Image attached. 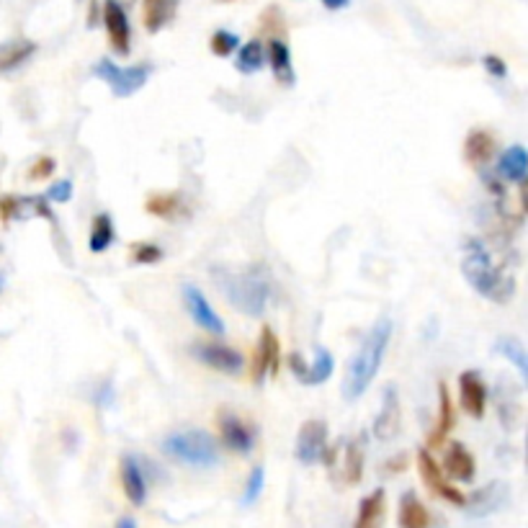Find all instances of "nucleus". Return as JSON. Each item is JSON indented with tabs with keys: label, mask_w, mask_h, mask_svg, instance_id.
<instances>
[{
	"label": "nucleus",
	"mask_w": 528,
	"mask_h": 528,
	"mask_svg": "<svg viewBox=\"0 0 528 528\" xmlns=\"http://www.w3.org/2000/svg\"><path fill=\"white\" fill-rule=\"evenodd\" d=\"M343 477L348 485H359L364 477V446L361 438H353L343 453Z\"/></svg>",
	"instance_id": "nucleus-30"
},
{
	"label": "nucleus",
	"mask_w": 528,
	"mask_h": 528,
	"mask_svg": "<svg viewBox=\"0 0 528 528\" xmlns=\"http://www.w3.org/2000/svg\"><path fill=\"white\" fill-rule=\"evenodd\" d=\"M402 425V407H399V397H397L395 387H387L384 392V402H382V413L374 421V436L379 441H392L399 433Z\"/></svg>",
	"instance_id": "nucleus-15"
},
{
	"label": "nucleus",
	"mask_w": 528,
	"mask_h": 528,
	"mask_svg": "<svg viewBox=\"0 0 528 528\" xmlns=\"http://www.w3.org/2000/svg\"><path fill=\"white\" fill-rule=\"evenodd\" d=\"M281 371V343L276 338V333L264 325L261 327V338L256 345V353H253V366H250V376L256 384H264L265 374L276 376Z\"/></svg>",
	"instance_id": "nucleus-7"
},
{
	"label": "nucleus",
	"mask_w": 528,
	"mask_h": 528,
	"mask_svg": "<svg viewBox=\"0 0 528 528\" xmlns=\"http://www.w3.org/2000/svg\"><path fill=\"white\" fill-rule=\"evenodd\" d=\"M116 528H137V524H134L132 518H130V516H127V518H122V521H119V524H116Z\"/></svg>",
	"instance_id": "nucleus-40"
},
{
	"label": "nucleus",
	"mask_w": 528,
	"mask_h": 528,
	"mask_svg": "<svg viewBox=\"0 0 528 528\" xmlns=\"http://www.w3.org/2000/svg\"><path fill=\"white\" fill-rule=\"evenodd\" d=\"M111 242H114V222L106 211H101L93 217L88 248H91V253H106L111 248Z\"/></svg>",
	"instance_id": "nucleus-29"
},
{
	"label": "nucleus",
	"mask_w": 528,
	"mask_h": 528,
	"mask_svg": "<svg viewBox=\"0 0 528 528\" xmlns=\"http://www.w3.org/2000/svg\"><path fill=\"white\" fill-rule=\"evenodd\" d=\"M162 451L188 467H214L219 461L217 441L207 430H176L162 438Z\"/></svg>",
	"instance_id": "nucleus-4"
},
{
	"label": "nucleus",
	"mask_w": 528,
	"mask_h": 528,
	"mask_svg": "<svg viewBox=\"0 0 528 528\" xmlns=\"http://www.w3.org/2000/svg\"><path fill=\"white\" fill-rule=\"evenodd\" d=\"M153 67L150 65H132V67H119L116 62H111L108 57H104L101 62H96L93 75L99 80H104L106 85L111 88V93L116 99H130L137 91L145 88V83L150 78Z\"/></svg>",
	"instance_id": "nucleus-5"
},
{
	"label": "nucleus",
	"mask_w": 528,
	"mask_h": 528,
	"mask_svg": "<svg viewBox=\"0 0 528 528\" xmlns=\"http://www.w3.org/2000/svg\"><path fill=\"white\" fill-rule=\"evenodd\" d=\"M482 65H485V70H487L493 78H505V73H508L505 62H502L498 54H487V57H482Z\"/></svg>",
	"instance_id": "nucleus-38"
},
{
	"label": "nucleus",
	"mask_w": 528,
	"mask_h": 528,
	"mask_svg": "<svg viewBox=\"0 0 528 528\" xmlns=\"http://www.w3.org/2000/svg\"><path fill=\"white\" fill-rule=\"evenodd\" d=\"M495 137L493 132H487V130H472V132L467 134V142H464V155L469 162H475V165H485V162H490L493 155H495Z\"/></svg>",
	"instance_id": "nucleus-23"
},
{
	"label": "nucleus",
	"mask_w": 528,
	"mask_h": 528,
	"mask_svg": "<svg viewBox=\"0 0 528 528\" xmlns=\"http://www.w3.org/2000/svg\"><path fill=\"white\" fill-rule=\"evenodd\" d=\"M132 258H134V264L153 265V264H158L160 258H162V250H160L158 245H153V242H139V245H134Z\"/></svg>",
	"instance_id": "nucleus-34"
},
{
	"label": "nucleus",
	"mask_w": 528,
	"mask_h": 528,
	"mask_svg": "<svg viewBox=\"0 0 528 528\" xmlns=\"http://www.w3.org/2000/svg\"><path fill=\"white\" fill-rule=\"evenodd\" d=\"M54 168H57L54 158L42 155V158L34 160V165L28 168V178H31V181H47V178L54 173Z\"/></svg>",
	"instance_id": "nucleus-35"
},
{
	"label": "nucleus",
	"mask_w": 528,
	"mask_h": 528,
	"mask_svg": "<svg viewBox=\"0 0 528 528\" xmlns=\"http://www.w3.org/2000/svg\"><path fill=\"white\" fill-rule=\"evenodd\" d=\"M181 207V199L178 193H153L147 201H145V209L153 217H173Z\"/></svg>",
	"instance_id": "nucleus-31"
},
{
	"label": "nucleus",
	"mask_w": 528,
	"mask_h": 528,
	"mask_svg": "<svg viewBox=\"0 0 528 528\" xmlns=\"http://www.w3.org/2000/svg\"><path fill=\"white\" fill-rule=\"evenodd\" d=\"M453 422H456V415H453V402H451L449 387L441 382L438 384V421H436V430L430 433V446L433 449L444 444V438L451 433Z\"/></svg>",
	"instance_id": "nucleus-24"
},
{
	"label": "nucleus",
	"mask_w": 528,
	"mask_h": 528,
	"mask_svg": "<svg viewBox=\"0 0 528 528\" xmlns=\"http://www.w3.org/2000/svg\"><path fill=\"white\" fill-rule=\"evenodd\" d=\"M178 3L176 0H142V21L150 34H158L160 28H165L173 16H176Z\"/></svg>",
	"instance_id": "nucleus-22"
},
{
	"label": "nucleus",
	"mask_w": 528,
	"mask_h": 528,
	"mask_svg": "<svg viewBox=\"0 0 528 528\" xmlns=\"http://www.w3.org/2000/svg\"><path fill=\"white\" fill-rule=\"evenodd\" d=\"M495 353H500L502 359H508V361L518 369L521 379H528L526 348H524V343H521L518 338H513V335H508V338H498V341H495Z\"/></svg>",
	"instance_id": "nucleus-28"
},
{
	"label": "nucleus",
	"mask_w": 528,
	"mask_h": 528,
	"mask_svg": "<svg viewBox=\"0 0 528 528\" xmlns=\"http://www.w3.org/2000/svg\"><path fill=\"white\" fill-rule=\"evenodd\" d=\"M184 304L185 312L191 315V319H193L201 330H207L211 335H225V322H222V317L211 310L209 299L204 296V291L196 289L193 284H185Z\"/></svg>",
	"instance_id": "nucleus-10"
},
{
	"label": "nucleus",
	"mask_w": 528,
	"mask_h": 528,
	"mask_svg": "<svg viewBox=\"0 0 528 528\" xmlns=\"http://www.w3.org/2000/svg\"><path fill=\"white\" fill-rule=\"evenodd\" d=\"M500 176L505 181H513V184H524L526 181L528 173V153L521 147V145H513L508 147V153L500 158V165H498Z\"/></svg>",
	"instance_id": "nucleus-25"
},
{
	"label": "nucleus",
	"mask_w": 528,
	"mask_h": 528,
	"mask_svg": "<svg viewBox=\"0 0 528 528\" xmlns=\"http://www.w3.org/2000/svg\"><path fill=\"white\" fill-rule=\"evenodd\" d=\"M217 422H219L222 444L227 449L235 451V453H242V456L253 451V446H256V430L242 421V418L232 415V413H222V415H217Z\"/></svg>",
	"instance_id": "nucleus-13"
},
{
	"label": "nucleus",
	"mask_w": 528,
	"mask_h": 528,
	"mask_svg": "<svg viewBox=\"0 0 528 528\" xmlns=\"http://www.w3.org/2000/svg\"><path fill=\"white\" fill-rule=\"evenodd\" d=\"M508 500V490L502 482H493L482 490H477L472 498H467L464 508H469L475 516H487V513H495L498 508H502V502Z\"/></svg>",
	"instance_id": "nucleus-20"
},
{
	"label": "nucleus",
	"mask_w": 528,
	"mask_h": 528,
	"mask_svg": "<svg viewBox=\"0 0 528 528\" xmlns=\"http://www.w3.org/2000/svg\"><path fill=\"white\" fill-rule=\"evenodd\" d=\"M264 479H265V469L264 467H256L250 477H248V485H245V493H242V502L250 505V502L258 500L261 490H264Z\"/></svg>",
	"instance_id": "nucleus-33"
},
{
	"label": "nucleus",
	"mask_w": 528,
	"mask_h": 528,
	"mask_svg": "<svg viewBox=\"0 0 528 528\" xmlns=\"http://www.w3.org/2000/svg\"><path fill=\"white\" fill-rule=\"evenodd\" d=\"M444 469L451 479H459V482H472L477 475V461L475 453L467 449L464 444L453 441L446 449V459H444Z\"/></svg>",
	"instance_id": "nucleus-17"
},
{
	"label": "nucleus",
	"mask_w": 528,
	"mask_h": 528,
	"mask_svg": "<svg viewBox=\"0 0 528 528\" xmlns=\"http://www.w3.org/2000/svg\"><path fill=\"white\" fill-rule=\"evenodd\" d=\"M21 207H24V199L21 196H3L0 199V217L5 222H11L13 217H21Z\"/></svg>",
	"instance_id": "nucleus-36"
},
{
	"label": "nucleus",
	"mask_w": 528,
	"mask_h": 528,
	"mask_svg": "<svg viewBox=\"0 0 528 528\" xmlns=\"http://www.w3.org/2000/svg\"><path fill=\"white\" fill-rule=\"evenodd\" d=\"M193 356L199 361H204L209 369L222 371V374H230L235 376L242 369V353H238L235 348L230 345H219V343H199L193 348Z\"/></svg>",
	"instance_id": "nucleus-14"
},
{
	"label": "nucleus",
	"mask_w": 528,
	"mask_h": 528,
	"mask_svg": "<svg viewBox=\"0 0 528 528\" xmlns=\"http://www.w3.org/2000/svg\"><path fill=\"white\" fill-rule=\"evenodd\" d=\"M397 524L399 528H430V510L418 500L415 493H405L399 498Z\"/></svg>",
	"instance_id": "nucleus-19"
},
{
	"label": "nucleus",
	"mask_w": 528,
	"mask_h": 528,
	"mask_svg": "<svg viewBox=\"0 0 528 528\" xmlns=\"http://www.w3.org/2000/svg\"><path fill=\"white\" fill-rule=\"evenodd\" d=\"M461 253H464L461 273L477 294H482L485 299H493L498 304H505L516 294L513 276H508L500 265L493 261V256H490V250L482 240L469 238L464 242Z\"/></svg>",
	"instance_id": "nucleus-2"
},
{
	"label": "nucleus",
	"mask_w": 528,
	"mask_h": 528,
	"mask_svg": "<svg viewBox=\"0 0 528 528\" xmlns=\"http://www.w3.org/2000/svg\"><path fill=\"white\" fill-rule=\"evenodd\" d=\"M390 341H392V322H390V317H382L369 333H366V338L361 341L359 351L353 353V359L348 361L343 387H341V392H343L348 402L359 399V397L369 390L371 382L379 374L382 361H384V353H387Z\"/></svg>",
	"instance_id": "nucleus-1"
},
{
	"label": "nucleus",
	"mask_w": 528,
	"mask_h": 528,
	"mask_svg": "<svg viewBox=\"0 0 528 528\" xmlns=\"http://www.w3.org/2000/svg\"><path fill=\"white\" fill-rule=\"evenodd\" d=\"M238 47H240L238 34L225 31V28H219V31H214V34H211V39H209L211 54H217V57H230V54L235 52Z\"/></svg>",
	"instance_id": "nucleus-32"
},
{
	"label": "nucleus",
	"mask_w": 528,
	"mask_h": 528,
	"mask_svg": "<svg viewBox=\"0 0 528 528\" xmlns=\"http://www.w3.org/2000/svg\"><path fill=\"white\" fill-rule=\"evenodd\" d=\"M384 513H387V495H384V490H374L359 505V516H356L353 528H382Z\"/></svg>",
	"instance_id": "nucleus-21"
},
{
	"label": "nucleus",
	"mask_w": 528,
	"mask_h": 528,
	"mask_svg": "<svg viewBox=\"0 0 528 528\" xmlns=\"http://www.w3.org/2000/svg\"><path fill=\"white\" fill-rule=\"evenodd\" d=\"M264 65H265V47L261 39H253V42H248V44H242V47H240L238 59H235V67H238L240 73L253 75V73H258Z\"/></svg>",
	"instance_id": "nucleus-27"
},
{
	"label": "nucleus",
	"mask_w": 528,
	"mask_h": 528,
	"mask_svg": "<svg viewBox=\"0 0 528 528\" xmlns=\"http://www.w3.org/2000/svg\"><path fill=\"white\" fill-rule=\"evenodd\" d=\"M265 62H271V70H273V78L279 80L281 85H294L296 73H294V65H291V52L289 44L284 39H271L268 50H265Z\"/></svg>",
	"instance_id": "nucleus-18"
},
{
	"label": "nucleus",
	"mask_w": 528,
	"mask_h": 528,
	"mask_svg": "<svg viewBox=\"0 0 528 528\" xmlns=\"http://www.w3.org/2000/svg\"><path fill=\"white\" fill-rule=\"evenodd\" d=\"M104 24L111 50L119 54H130V50H132V28H130L127 11L116 0H106L104 3Z\"/></svg>",
	"instance_id": "nucleus-11"
},
{
	"label": "nucleus",
	"mask_w": 528,
	"mask_h": 528,
	"mask_svg": "<svg viewBox=\"0 0 528 528\" xmlns=\"http://www.w3.org/2000/svg\"><path fill=\"white\" fill-rule=\"evenodd\" d=\"M122 487L132 505H145L147 500V477L142 464L134 456H122Z\"/></svg>",
	"instance_id": "nucleus-16"
},
{
	"label": "nucleus",
	"mask_w": 528,
	"mask_h": 528,
	"mask_svg": "<svg viewBox=\"0 0 528 528\" xmlns=\"http://www.w3.org/2000/svg\"><path fill=\"white\" fill-rule=\"evenodd\" d=\"M319 3H322V5H325L327 11H341V8H345V5H348L351 0H319Z\"/></svg>",
	"instance_id": "nucleus-39"
},
{
	"label": "nucleus",
	"mask_w": 528,
	"mask_h": 528,
	"mask_svg": "<svg viewBox=\"0 0 528 528\" xmlns=\"http://www.w3.org/2000/svg\"><path fill=\"white\" fill-rule=\"evenodd\" d=\"M36 52V44L28 42V39H16V42H8L5 47H0V73H8L19 65H24L31 54Z\"/></svg>",
	"instance_id": "nucleus-26"
},
{
	"label": "nucleus",
	"mask_w": 528,
	"mask_h": 528,
	"mask_svg": "<svg viewBox=\"0 0 528 528\" xmlns=\"http://www.w3.org/2000/svg\"><path fill=\"white\" fill-rule=\"evenodd\" d=\"M287 364H289L291 374H294L302 384H307V387H317V384L327 382L333 369H335V359H333V353H330L327 348H317L315 361H312V364H307L304 359H299V353H289Z\"/></svg>",
	"instance_id": "nucleus-8"
},
{
	"label": "nucleus",
	"mask_w": 528,
	"mask_h": 528,
	"mask_svg": "<svg viewBox=\"0 0 528 528\" xmlns=\"http://www.w3.org/2000/svg\"><path fill=\"white\" fill-rule=\"evenodd\" d=\"M219 3H232V0H219Z\"/></svg>",
	"instance_id": "nucleus-41"
},
{
	"label": "nucleus",
	"mask_w": 528,
	"mask_h": 528,
	"mask_svg": "<svg viewBox=\"0 0 528 528\" xmlns=\"http://www.w3.org/2000/svg\"><path fill=\"white\" fill-rule=\"evenodd\" d=\"M418 472H421V479L425 482V487L433 493V495H438L441 500L451 502V505H459V508H464V502H467V495L461 493V490H456L451 482H446V477H444V469L436 464V459L430 456V451H418Z\"/></svg>",
	"instance_id": "nucleus-6"
},
{
	"label": "nucleus",
	"mask_w": 528,
	"mask_h": 528,
	"mask_svg": "<svg viewBox=\"0 0 528 528\" xmlns=\"http://www.w3.org/2000/svg\"><path fill=\"white\" fill-rule=\"evenodd\" d=\"M327 451V422L325 421H307L299 428L296 436V459L307 467L317 464Z\"/></svg>",
	"instance_id": "nucleus-9"
},
{
	"label": "nucleus",
	"mask_w": 528,
	"mask_h": 528,
	"mask_svg": "<svg viewBox=\"0 0 528 528\" xmlns=\"http://www.w3.org/2000/svg\"><path fill=\"white\" fill-rule=\"evenodd\" d=\"M70 196H73V184H70V181H57V184L47 191L44 199H50L54 204H65V201H70Z\"/></svg>",
	"instance_id": "nucleus-37"
},
{
	"label": "nucleus",
	"mask_w": 528,
	"mask_h": 528,
	"mask_svg": "<svg viewBox=\"0 0 528 528\" xmlns=\"http://www.w3.org/2000/svg\"><path fill=\"white\" fill-rule=\"evenodd\" d=\"M219 289L230 299V304L248 317H261L271 299V279L261 265H250L245 271H214Z\"/></svg>",
	"instance_id": "nucleus-3"
},
{
	"label": "nucleus",
	"mask_w": 528,
	"mask_h": 528,
	"mask_svg": "<svg viewBox=\"0 0 528 528\" xmlns=\"http://www.w3.org/2000/svg\"><path fill=\"white\" fill-rule=\"evenodd\" d=\"M459 402L469 418H485L487 410V384L479 371H461L459 374Z\"/></svg>",
	"instance_id": "nucleus-12"
}]
</instances>
